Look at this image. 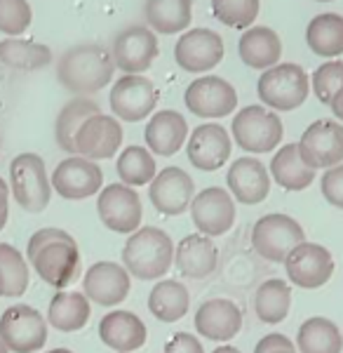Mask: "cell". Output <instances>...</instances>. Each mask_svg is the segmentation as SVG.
<instances>
[{"label": "cell", "mask_w": 343, "mask_h": 353, "mask_svg": "<svg viewBox=\"0 0 343 353\" xmlns=\"http://www.w3.org/2000/svg\"><path fill=\"white\" fill-rule=\"evenodd\" d=\"M26 259L31 269L38 273L50 288L64 290L80 278L83 257H80L78 241L68 231L61 229H40L28 238Z\"/></svg>", "instance_id": "cell-1"}, {"label": "cell", "mask_w": 343, "mask_h": 353, "mask_svg": "<svg viewBox=\"0 0 343 353\" xmlns=\"http://www.w3.org/2000/svg\"><path fill=\"white\" fill-rule=\"evenodd\" d=\"M116 64L111 50L99 43H78L59 57L56 81L76 97H90L113 81Z\"/></svg>", "instance_id": "cell-2"}, {"label": "cell", "mask_w": 343, "mask_h": 353, "mask_svg": "<svg viewBox=\"0 0 343 353\" xmlns=\"http://www.w3.org/2000/svg\"><path fill=\"white\" fill-rule=\"evenodd\" d=\"M174 248L169 233L158 226H141L123 248V266L136 281H158L174 264Z\"/></svg>", "instance_id": "cell-3"}, {"label": "cell", "mask_w": 343, "mask_h": 353, "mask_svg": "<svg viewBox=\"0 0 343 353\" xmlns=\"http://www.w3.org/2000/svg\"><path fill=\"white\" fill-rule=\"evenodd\" d=\"M10 193L28 214H40L52 198V181L38 153H19L10 163Z\"/></svg>", "instance_id": "cell-4"}, {"label": "cell", "mask_w": 343, "mask_h": 353, "mask_svg": "<svg viewBox=\"0 0 343 353\" xmlns=\"http://www.w3.org/2000/svg\"><path fill=\"white\" fill-rule=\"evenodd\" d=\"M301 243H306L304 226L284 212L264 214L251 226V250L271 264H284L291 250Z\"/></svg>", "instance_id": "cell-5"}, {"label": "cell", "mask_w": 343, "mask_h": 353, "mask_svg": "<svg viewBox=\"0 0 343 353\" xmlns=\"http://www.w3.org/2000/svg\"><path fill=\"white\" fill-rule=\"evenodd\" d=\"M256 92H259V99L271 109L294 111L308 99L311 78L304 71V66L282 61V64H276L261 73Z\"/></svg>", "instance_id": "cell-6"}, {"label": "cell", "mask_w": 343, "mask_h": 353, "mask_svg": "<svg viewBox=\"0 0 343 353\" xmlns=\"http://www.w3.org/2000/svg\"><path fill=\"white\" fill-rule=\"evenodd\" d=\"M284 125L276 111H268L266 106H245L238 111L231 125V137L236 144L247 153H268L282 141Z\"/></svg>", "instance_id": "cell-7"}, {"label": "cell", "mask_w": 343, "mask_h": 353, "mask_svg": "<svg viewBox=\"0 0 343 353\" xmlns=\"http://www.w3.org/2000/svg\"><path fill=\"white\" fill-rule=\"evenodd\" d=\"M0 339L12 353H36L48 341V321L28 304L8 306L0 316Z\"/></svg>", "instance_id": "cell-8"}, {"label": "cell", "mask_w": 343, "mask_h": 353, "mask_svg": "<svg viewBox=\"0 0 343 353\" xmlns=\"http://www.w3.org/2000/svg\"><path fill=\"white\" fill-rule=\"evenodd\" d=\"M96 212L101 224L113 233L132 236L141 229L144 205L132 186L127 184H108L96 196Z\"/></svg>", "instance_id": "cell-9"}, {"label": "cell", "mask_w": 343, "mask_h": 353, "mask_svg": "<svg viewBox=\"0 0 343 353\" xmlns=\"http://www.w3.org/2000/svg\"><path fill=\"white\" fill-rule=\"evenodd\" d=\"M111 57L113 64L125 76H141L144 71L153 66L158 57V38L148 26H125L123 31L116 33L111 43Z\"/></svg>", "instance_id": "cell-10"}, {"label": "cell", "mask_w": 343, "mask_h": 353, "mask_svg": "<svg viewBox=\"0 0 343 353\" xmlns=\"http://www.w3.org/2000/svg\"><path fill=\"white\" fill-rule=\"evenodd\" d=\"M284 273L291 285L301 290H320L327 285L334 273V257L324 245L306 241L296 245L284 259Z\"/></svg>", "instance_id": "cell-11"}, {"label": "cell", "mask_w": 343, "mask_h": 353, "mask_svg": "<svg viewBox=\"0 0 343 353\" xmlns=\"http://www.w3.org/2000/svg\"><path fill=\"white\" fill-rule=\"evenodd\" d=\"M299 153L311 170H329L343 161V125L339 121H315L304 130Z\"/></svg>", "instance_id": "cell-12"}, {"label": "cell", "mask_w": 343, "mask_h": 353, "mask_svg": "<svg viewBox=\"0 0 343 353\" xmlns=\"http://www.w3.org/2000/svg\"><path fill=\"white\" fill-rule=\"evenodd\" d=\"M108 104L118 121L139 123L153 116L158 106V88L144 76H123L111 88Z\"/></svg>", "instance_id": "cell-13"}, {"label": "cell", "mask_w": 343, "mask_h": 353, "mask_svg": "<svg viewBox=\"0 0 343 353\" xmlns=\"http://www.w3.org/2000/svg\"><path fill=\"white\" fill-rule=\"evenodd\" d=\"M236 201L221 186H207L196 193L191 203V219L196 224L198 233L207 238L224 236L236 224Z\"/></svg>", "instance_id": "cell-14"}, {"label": "cell", "mask_w": 343, "mask_h": 353, "mask_svg": "<svg viewBox=\"0 0 343 353\" xmlns=\"http://www.w3.org/2000/svg\"><path fill=\"white\" fill-rule=\"evenodd\" d=\"M50 181H52V191H56L66 201H85V198H92L101 191L104 172L94 161L68 156L54 168Z\"/></svg>", "instance_id": "cell-15"}, {"label": "cell", "mask_w": 343, "mask_h": 353, "mask_svg": "<svg viewBox=\"0 0 343 353\" xmlns=\"http://www.w3.org/2000/svg\"><path fill=\"white\" fill-rule=\"evenodd\" d=\"M148 198L163 217H179L196 198V181L181 168H165L148 184Z\"/></svg>", "instance_id": "cell-16"}, {"label": "cell", "mask_w": 343, "mask_h": 353, "mask_svg": "<svg viewBox=\"0 0 343 353\" xmlns=\"http://www.w3.org/2000/svg\"><path fill=\"white\" fill-rule=\"evenodd\" d=\"M233 151V139L219 123H202L191 132L186 141V156L200 172H216L228 163Z\"/></svg>", "instance_id": "cell-17"}, {"label": "cell", "mask_w": 343, "mask_h": 353, "mask_svg": "<svg viewBox=\"0 0 343 353\" xmlns=\"http://www.w3.org/2000/svg\"><path fill=\"white\" fill-rule=\"evenodd\" d=\"M186 109L198 118H226L236 111L238 92L219 76H202L186 88Z\"/></svg>", "instance_id": "cell-18"}, {"label": "cell", "mask_w": 343, "mask_h": 353, "mask_svg": "<svg viewBox=\"0 0 343 353\" xmlns=\"http://www.w3.org/2000/svg\"><path fill=\"white\" fill-rule=\"evenodd\" d=\"M132 276L116 261H94L83 276V294L96 306H118L127 299Z\"/></svg>", "instance_id": "cell-19"}, {"label": "cell", "mask_w": 343, "mask_h": 353, "mask_svg": "<svg viewBox=\"0 0 343 353\" xmlns=\"http://www.w3.org/2000/svg\"><path fill=\"white\" fill-rule=\"evenodd\" d=\"M123 144V125L116 116L96 113L87 118L76 134V156L87 161H106L113 158Z\"/></svg>", "instance_id": "cell-20"}, {"label": "cell", "mask_w": 343, "mask_h": 353, "mask_svg": "<svg viewBox=\"0 0 343 353\" xmlns=\"http://www.w3.org/2000/svg\"><path fill=\"white\" fill-rule=\"evenodd\" d=\"M174 59L188 73L211 71L224 59V41L219 33L209 28H191L176 43Z\"/></svg>", "instance_id": "cell-21"}, {"label": "cell", "mask_w": 343, "mask_h": 353, "mask_svg": "<svg viewBox=\"0 0 343 353\" xmlns=\"http://www.w3.org/2000/svg\"><path fill=\"white\" fill-rule=\"evenodd\" d=\"M193 323H196L198 334H202L205 339L226 344V341L236 339L242 330V311L231 299H207L196 311Z\"/></svg>", "instance_id": "cell-22"}, {"label": "cell", "mask_w": 343, "mask_h": 353, "mask_svg": "<svg viewBox=\"0 0 343 353\" xmlns=\"http://www.w3.org/2000/svg\"><path fill=\"white\" fill-rule=\"evenodd\" d=\"M228 193L233 196V201L242 205H259L264 203L271 193V172L266 170V165L256 158H238L231 163L226 174Z\"/></svg>", "instance_id": "cell-23"}, {"label": "cell", "mask_w": 343, "mask_h": 353, "mask_svg": "<svg viewBox=\"0 0 343 353\" xmlns=\"http://www.w3.org/2000/svg\"><path fill=\"white\" fill-rule=\"evenodd\" d=\"M148 330L136 313L132 311H108L99 321V339L101 344L116 353H132L146 344Z\"/></svg>", "instance_id": "cell-24"}, {"label": "cell", "mask_w": 343, "mask_h": 353, "mask_svg": "<svg viewBox=\"0 0 343 353\" xmlns=\"http://www.w3.org/2000/svg\"><path fill=\"white\" fill-rule=\"evenodd\" d=\"M219 264V250L211 238L202 233H191L181 238L174 248V266L184 278L191 281H202L216 271Z\"/></svg>", "instance_id": "cell-25"}, {"label": "cell", "mask_w": 343, "mask_h": 353, "mask_svg": "<svg viewBox=\"0 0 343 353\" xmlns=\"http://www.w3.org/2000/svg\"><path fill=\"white\" fill-rule=\"evenodd\" d=\"M146 149L153 156L169 158L174 156L188 139V123L179 111H158L153 118H148L144 130Z\"/></svg>", "instance_id": "cell-26"}, {"label": "cell", "mask_w": 343, "mask_h": 353, "mask_svg": "<svg viewBox=\"0 0 343 353\" xmlns=\"http://www.w3.org/2000/svg\"><path fill=\"white\" fill-rule=\"evenodd\" d=\"M240 59L249 68H259V71H268L276 64H280L282 57V43L280 36L268 26H249L247 31L240 36L238 43Z\"/></svg>", "instance_id": "cell-27"}, {"label": "cell", "mask_w": 343, "mask_h": 353, "mask_svg": "<svg viewBox=\"0 0 343 353\" xmlns=\"http://www.w3.org/2000/svg\"><path fill=\"white\" fill-rule=\"evenodd\" d=\"M92 316L90 299L78 290H59L48 306V325L56 327L59 332H78L87 325Z\"/></svg>", "instance_id": "cell-28"}, {"label": "cell", "mask_w": 343, "mask_h": 353, "mask_svg": "<svg viewBox=\"0 0 343 353\" xmlns=\"http://www.w3.org/2000/svg\"><path fill=\"white\" fill-rule=\"evenodd\" d=\"M271 179L276 181L278 186H282L284 191H304L315 181V170H311L304 163L299 153V146L296 144H284L271 161Z\"/></svg>", "instance_id": "cell-29"}, {"label": "cell", "mask_w": 343, "mask_h": 353, "mask_svg": "<svg viewBox=\"0 0 343 353\" xmlns=\"http://www.w3.org/2000/svg\"><path fill=\"white\" fill-rule=\"evenodd\" d=\"M101 113L99 104L94 99H87V97H76V99L66 101L61 106V111L56 113V123H54V139L59 144L61 151L76 156V134L78 130L83 128V123L87 118Z\"/></svg>", "instance_id": "cell-30"}, {"label": "cell", "mask_w": 343, "mask_h": 353, "mask_svg": "<svg viewBox=\"0 0 343 353\" xmlns=\"http://www.w3.org/2000/svg\"><path fill=\"white\" fill-rule=\"evenodd\" d=\"M191 309V292L179 281H160L148 294V311L160 323H176Z\"/></svg>", "instance_id": "cell-31"}, {"label": "cell", "mask_w": 343, "mask_h": 353, "mask_svg": "<svg viewBox=\"0 0 343 353\" xmlns=\"http://www.w3.org/2000/svg\"><path fill=\"white\" fill-rule=\"evenodd\" d=\"M294 344L299 353H341L343 334L334 321L313 316L301 323Z\"/></svg>", "instance_id": "cell-32"}, {"label": "cell", "mask_w": 343, "mask_h": 353, "mask_svg": "<svg viewBox=\"0 0 343 353\" xmlns=\"http://www.w3.org/2000/svg\"><path fill=\"white\" fill-rule=\"evenodd\" d=\"M144 14L151 31L172 36L191 26L193 0H146Z\"/></svg>", "instance_id": "cell-33"}, {"label": "cell", "mask_w": 343, "mask_h": 353, "mask_svg": "<svg viewBox=\"0 0 343 353\" xmlns=\"http://www.w3.org/2000/svg\"><path fill=\"white\" fill-rule=\"evenodd\" d=\"M291 306V288L282 278H268L256 288L254 311L256 318L266 325H280L289 316Z\"/></svg>", "instance_id": "cell-34"}, {"label": "cell", "mask_w": 343, "mask_h": 353, "mask_svg": "<svg viewBox=\"0 0 343 353\" xmlns=\"http://www.w3.org/2000/svg\"><path fill=\"white\" fill-rule=\"evenodd\" d=\"M306 43L318 57H334L343 54V17L336 12H324L311 19L306 28Z\"/></svg>", "instance_id": "cell-35"}, {"label": "cell", "mask_w": 343, "mask_h": 353, "mask_svg": "<svg viewBox=\"0 0 343 353\" xmlns=\"http://www.w3.org/2000/svg\"><path fill=\"white\" fill-rule=\"evenodd\" d=\"M0 64L17 71H38L52 64V50L36 41L8 38L0 43Z\"/></svg>", "instance_id": "cell-36"}, {"label": "cell", "mask_w": 343, "mask_h": 353, "mask_svg": "<svg viewBox=\"0 0 343 353\" xmlns=\"http://www.w3.org/2000/svg\"><path fill=\"white\" fill-rule=\"evenodd\" d=\"M28 264L21 250L0 243V297H21L28 290Z\"/></svg>", "instance_id": "cell-37"}, {"label": "cell", "mask_w": 343, "mask_h": 353, "mask_svg": "<svg viewBox=\"0 0 343 353\" xmlns=\"http://www.w3.org/2000/svg\"><path fill=\"white\" fill-rule=\"evenodd\" d=\"M116 170H118L120 181L132 186V189L151 184L158 174L156 158H153V153L144 149V146H127V149L118 156Z\"/></svg>", "instance_id": "cell-38"}, {"label": "cell", "mask_w": 343, "mask_h": 353, "mask_svg": "<svg viewBox=\"0 0 343 353\" xmlns=\"http://www.w3.org/2000/svg\"><path fill=\"white\" fill-rule=\"evenodd\" d=\"M211 14L231 28H247L259 14V0H211Z\"/></svg>", "instance_id": "cell-39"}, {"label": "cell", "mask_w": 343, "mask_h": 353, "mask_svg": "<svg viewBox=\"0 0 343 353\" xmlns=\"http://www.w3.org/2000/svg\"><path fill=\"white\" fill-rule=\"evenodd\" d=\"M311 88L322 104H329L343 88V61H324L311 76Z\"/></svg>", "instance_id": "cell-40"}, {"label": "cell", "mask_w": 343, "mask_h": 353, "mask_svg": "<svg viewBox=\"0 0 343 353\" xmlns=\"http://www.w3.org/2000/svg\"><path fill=\"white\" fill-rule=\"evenodd\" d=\"M33 12L28 0H0V31L19 36L31 26Z\"/></svg>", "instance_id": "cell-41"}, {"label": "cell", "mask_w": 343, "mask_h": 353, "mask_svg": "<svg viewBox=\"0 0 343 353\" xmlns=\"http://www.w3.org/2000/svg\"><path fill=\"white\" fill-rule=\"evenodd\" d=\"M320 191H322V198L334 208L343 210V163L336 165V168H329L327 172L320 179Z\"/></svg>", "instance_id": "cell-42"}, {"label": "cell", "mask_w": 343, "mask_h": 353, "mask_svg": "<svg viewBox=\"0 0 343 353\" xmlns=\"http://www.w3.org/2000/svg\"><path fill=\"white\" fill-rule=\"evenodd\" d=\"M254 353H299V351H296V344L289 337H284L280 332H271L259 339V344L254 346Z\"/></svg>", "instance_id": "cell-43"}, {"label": "cell", "mask_w": 343, "mask_h": 353, "mask_svg": "<svg viewBox=\"0 0 343 353\" xmlns=\"http://www.w3.org/2000/svg\"><path fill=\"white\" fill-rule=\"evenodd\" d=\"M163 353H205V349H202V344H200V339L196 337V334L176 332L167 339Z\"/></svg>", "instance_id": "cell-44"}, {"label": "cell", "mask_w": 343, "mask_h": 353, "mask_svg": "<svg viewBox=\"0 0 343 353\" xmlns=\"http://www.w3.org/2000/svg\"><path fill=\"white\" fill-rule=\"evenodd\" d=\"M8 217H10V186L0 176V231L8 224Z\"/></svg>", "instance_id": "cell-45"}, {"label": "cell", "mask_w": 343, "mask_h": 353, "mask_svg": "<svg viewBox=\"0 0 343 353\" xmlns=\"http://www.w3.org/2000/svg\"><path fill=\"white\" fill-rule=\"evenodd\" d=\"M329 106H331V113L339 118V123H343V88L334 94V99L329 101Z\"/></svg>", "instance_id": "cell-46"}, {"label": "cell", "mask_w": 343, "mask_h": 353, "mask_svg": "<svg viewBox=\"0 0 343 353\" xmlns=\"http://www.w3.org/2000/svg\"><path fill=\"white\" fill-rule=\"evenodd\" d=\"M211 353H240L236 346H231V344H221V346H216Z\"/></svg>", "instance_id": "cell-47"}, {"label": "cell", "mask_w": 343, "mask_h": 353, "mask_svg": "<svg viewBox=\"0 0 343 353\" xmlns=\"http://www.w3.org/2000/svg\"><path fill=\"white\" fill-rule=\"evenodd\" d=\"M48 353H73L71 349H52V351H48Z\"/></svg>", "instance_id": "cell-48"}, {"label": "cell", "mask_w": 343, "mask_h": 353, "mask_svg": "<svg viewBox=\"0 0 343 353\" xmlns=\"http://www.w3.org/2000/svg\"><path fill=\"white\" fill-rule=\"evenodd\" d=\"M0 353H10V351H8V346L3 344V339H0Z\"/></svg>", "instance_id": "cell-49"}, {"label": "cell", "mask_w": 343, "mask_h": 353, "mask_svg": "<svg viewBox=\"0 0 343 353\" xmlns=\"http://www.w3.org/2000/svg\"><path fill=\"white\" fill-rule=\"evenodd\" d=\"M318 3H331V0H318Z\"/></svg>", "instance_id": "cell-50"}, {"label": "cell", "mask_w": 343, "mask_h": 353, "mask_svg": "<svg viewBox=\"0 0 343 353\" xmlns=\"http://www.w3.org/2000/svg\"><path fill=\"white\" fill-rule=\"evenodd\" d=\"M0 146H3V137H0Z\"/></svg>", "instance_id": "cell-51"}]
</instances>
